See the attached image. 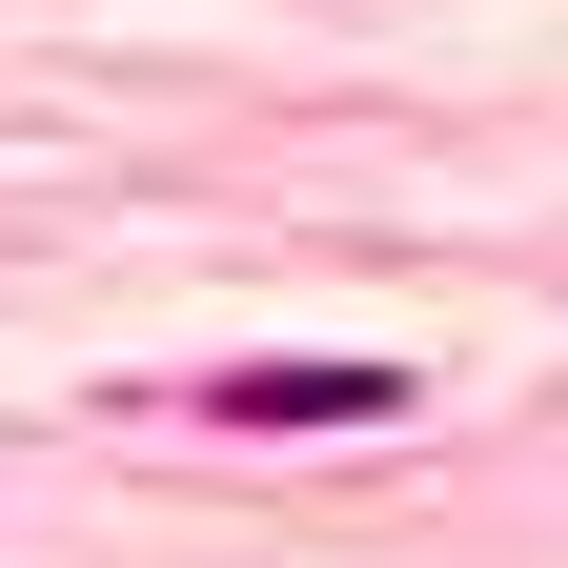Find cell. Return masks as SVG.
<instances>
[{
  "mask_svg": "<svg viewBox=\"0 0 568 568\" xmlns=\"http://www.w3.org/2000/svg\"><path fill=\"white\" fill-rule=\"evenodd\" d=\"M366 406H406L386 366H224V426H366Z\"/></svg>",
  "mask_w": 568,
  "mask_h": 568,
  "instance_id": "obj_1",
  "label": "cell"
}]
</instances>
